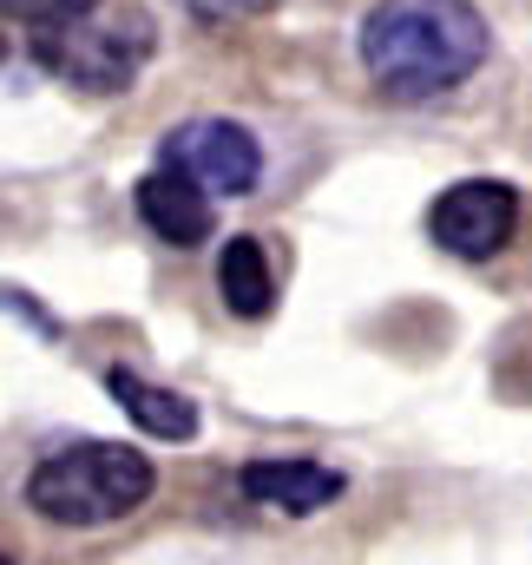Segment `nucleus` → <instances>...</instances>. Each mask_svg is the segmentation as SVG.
I'll return each instance as SVG.
<instances>
[{
  "instance_id": "nucleus-1",
  "label": "nucleus",
  "mask_w": 532,
  "mask_h": 565,
  "mask_svg": "<svg viewBox=\"0 0 532 565\" xmlns=\"http://www.w3.org/2000/svg\"><path fill=\"white\" fill-rule=\"evenodd\" d=\"M487 60V20L467 0H375L362 20V66L395 99H434Z\"/></svg>"
},
{
  "instance_id": "nucleus-2",
  "label": "nucleus",
  "mask_w": 532,
  "mask_h": 565,
  "mask_svg": "<svg viewBox=\"0 0 532 565\" xmlns=\"http://www.w3.org/2000/svg\"><path fill=\"white\" fill-rule=\"evenodd\" d=\"M151 487H158V473H151V460L138 447H126V440H73V447L46 454L26 473V507L40 520H53V526L86 533V526H113V520L138 513L151 500Z\"/></svg>"
},
{
  "instance_id": "nucleus-3",
  "label": "nucleus",
  "mask_w": 532,
  "mask_h": 565,
  "mask_svg": "<svg viewBox=\"0 0 532 565\" xmlns=\"http://www.w3.org/2000/svg\"><path fill=\"white\" fill-rule=\"evenodd\" d=\"M33 53L46 73L86 86V93H126L151 53V26L145 13H113V20H66V26H40Z\"/></svg>"
},
{
  "instance_id": "nucleus-4",
  "label": "nucleus",
  "mask_w": 532,
  "mask_h": 565,
  "mask_svg": "<svg viewBox=\"0 0 532 565\" xmlns=\"http://www.w3.org/2000/svg\"><path fill=\"white\" fill-rule=\"evenodd\" d=\"M158 164L198 178L211 198H251L257 191V171H264V151H257V139L244 126H231V119H191V126H178L164 139Z\"/></svg>"
},
{
  "instance_id": "nucleus-5",
  "label": "nucleus",
  "mask_w": 532,
  "mask_h": 565,
  "mask_svg": "<svg viewBox=\"0 0 532 565\" xmlns=\"http://www.w3.org/2000/svg\"><path fill=\"white\" fill-rule=\"evenodd\" d=\"M513 217H520L513 184H500V178H467V184L440 191V204L427 211V231H434L440 250L480 264V257H493V250L513 237Z\"/></svg>"
},
{
  "instance_id": "nucleus-6",
  "label": "nucleus",
  "mask_w": 532,
  "mask_h": 565,
  "mask_svg": "<svg viewBox=\"0 0 532 565\" xmlns=\"http://www.w3.org/2000/svg\"><path fill=\"white\" fill-rule=\"evenodd\" d=\"M138 217H145L164 244H178V250H198V244L217 237V204H211V191H204L198 178L171 171V164H158V171L138 178Z\"/></svg>"
},
{
  "instance_id": "nucleus-7",
  "label": "nucleus",
  "mask_w": 532,
  "mask_h": 565,
  "mask_svg": "<svg viewBox=\"0 0 532 565\" xmlns=\"http://www.w3.org/2000/svg\"><path fill=\"white\" fill-rule=\"evenodd\" d=\"M237 487H244V500H257V507H276V513H322V507H336L342 500V473L336 467H322V460H302V454H269V460H251L244 473H237Z\"/></svg>"
},
{
  "instance_id": "nucleus-8",
  "label": "nucleus",
  "mask_w": 532,
  "mask_h": 565,
  "mask_svg": "<svg viewBox=\"0 0 532 565\" xmlns=\"http://www.w3.org/2000/svg\"><path fill=\"white\" fill-rule=\"evenodd\" d=\"M106 388H113V402H119L151 440H191V434H198V408H191L184 395H171V388H158V382L132 375V369H113Z\"/></svg>"
},
{
  "instance_id": "nucleus-9",
  "label": "nucleus",
  "mask_w": 532,
  "mask_h": 565,
  "mask_svg": "<svg viewBox=\"0 0 532 565\" xmlns=\"http://www.w3.org/2000/svg\"><path fill=\"white\" fill-rule=\"evenodd\" d=\"M217 289H224V309L231 316H269L276 302V277H269V257L257 237H231L224 257H217Z\"/></svg>"
},
{
  "instance_id": "nucleus-10",
  "label": "nucleus",
  "mask_w": 532,
  "mask_h": 565,
  "mask_svg": "<svg viewBox=\"0 0 532 565\" xmlns=\"http://www.w3.org/2000/svg\"><path fill=\"white\" fill-rule=\"evenodd\" d=\"M99 0H7V20H26V26H66V20H86Z\"/></svg>"
},
{
  "instance_id": "nucleus-11",
  "label": "nucleus",
  "mask_w": 532,
  "mask_h": 565,
  "mask_svg": "<svg viewBox=\"0 0 532 565\" xmlns=\"http://www.w3.org/2000/svg\"><path fill=\"white\" fill-rule=\"evenodd\" d=\"M191 20H204V26H231V20H257V13H269L276 0H178Z\"/></svg>"
}]
</instances>
